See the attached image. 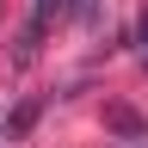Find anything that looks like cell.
Wrapping results in <instances>:
<instances>
[{
    "mask_svg": "<svg viewBox=\"0 0 148 148\" xmlns=\"http://www.w3.org/2000/svg\"><path fill=\"white\" fill-rule=\"evenodd\" d=\"M37 111H43V99H25V105L12 111V117H6V142H18V136H25V130L37 123Z\"/></svg>",
    "mask_w": 148,
    "mask_h": 148,
    "instance_id": "6da1fadb",
    "label": "cell"
}]
</instances>
